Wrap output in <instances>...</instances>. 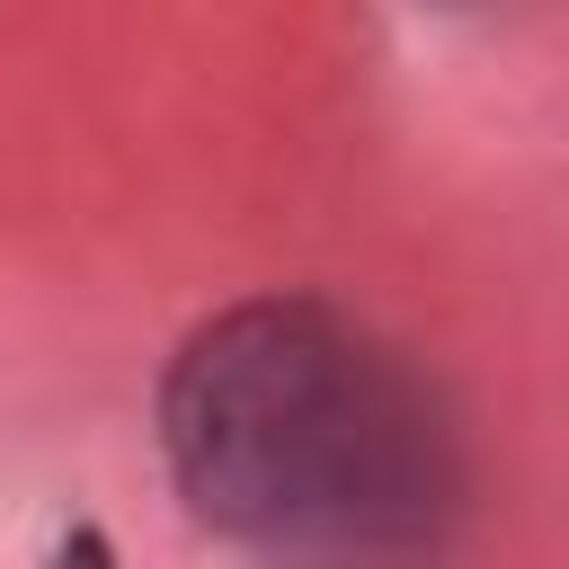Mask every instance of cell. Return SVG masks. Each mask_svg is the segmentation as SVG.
<instances>
[{
  "instance_id": "cell-1",
  "label": "cell",
  "mask_w": 569,
  "mask_h": 569,
  "mask_svg": "<svg viewBox=\"0 0 569 569\" xmlns=\"http://www.w3.org/2000/svg\"><path fill=\"white\" fill-rule=\"evenodd\" d=\"M196 525L276 560L436 551L471 507L453 400L365 320L276 293L204 320L160 382Z\"/></svg>"
}]
</instances>
